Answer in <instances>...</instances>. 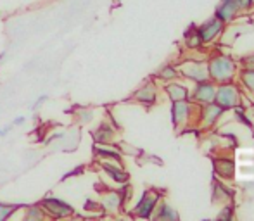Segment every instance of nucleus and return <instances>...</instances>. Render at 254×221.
Returning <instances> with one entry per match:
<instances>
[{"instance_id": "obj_6", "label": "nucleus", "mask_w": 254, "mask_h": 221, "mask_svg": "<svg viewBox=\"0 0 254 221\" xmlns=\"http://www.w3.org/2000/svg\"><path fill=\"white\" fill-rule=\"evenodd\" d=\"M113 138H114V131L107 123L99 124V128L94 131V140L97 144H111Z\"/></svg>"}, {"instance_id": "obj_10", "label": "nucleus", "mask_w": 254, "mask_h": 221, "mask_svg": "<svg viewBox=\"0 0 254 221\" xmlns=\"http://www.w3.org/2000/svg\"><path fill=\"white\" fill-rule=\"evenodd\" d=\"M135 99L140 102H152L154 101V90L151 87H144L135 94Z\"/></svg>"}, {"instance_id": "obj_18", "label": "nucleus", "mask_w": 254, "mask_h": 221, "mask_svg": "<svg viewBox=\"0 0 254 221\" xmlns=\"http://www.w3.org/2000/svg\"><path fill=\"white\" fill-rule=\"evenodd\" d=\"M12 123H10V124H7V126H3V128H0V137H7V135H9L10 133V130H12Z\"/></svg>"}, {"instance_id": "obj_3", "label": "nucleus", "mask_w": 254, "mask_h": 221, "mask_svg": "<svg viewBox=\"0 0 254 221\" xmlns=\"http://www.w3.org/2000/svg\"><path fill=\"white\" fill-rule=\"evenodd\" d=\"M123 204V195L120 192H106L101 199V208L107 213H114Z\"/></svg>"}, {"instance_id": "obj_4", "label": "nucleus", "mask_w": 254, "mask_h": 221, "mask_svg": "<svg viewBox=\"0 0 254 221\" xmlns=\"http://www.w3.org/2000/svg\"><path fill=\"white\" fill-rule=\"evenodd\" d=\"M154 206H156V195H152V192H147V194L138 201L137 208H135V213H137V216H140V218H149Z\"/></svg>"}, {"instance_id": "obj_13", "label": "nucleus", "mask_w": 254, "mask_h": 221, "mask_svg": "<svg viewBox=\"0 0 254 221\" xmlns=\"http://www.w3.org/2000/svg\"><path fill=\"white\" fill-rule=\"evenodd\" d=\"M218 28H220V23H216V21H214V23H211V24H207V26L202 30V38H204V40H211V38H213V35L218 31Z\"/></svg>"}, {"instance_id": "obj_14", "label": "nucleus", "mask_w": 254, "mask_h": 221, "mask_svg": "<svg viewBox=\"0 0 254 221\" xmlns=\"http://www.w3.org/2000/svg\"><path fill=\"white\" fill-rule=\"evenodd\" d=\"M170 94L173 95V99H177V101H180V99L185 97V90L182 87H178V85H175V87H170Z\"/></svg>"}, {"instance_id": "obj_15", "label": "nucleus", "mask_w": 254, "mask_h": 221, "mask_svg": "<svg viewBox=\"0 0 254 221\" xmlns=\"http://www.w3.org/2000/svg\"><path fill=\"white\" fill-rule=\"evenodd\" d=\"M47 101H49V97H47V95H38V97H37V101H35L33 104L30 106V109H31V110H38V109L42 108V106L45 104V102H47Z\"/></svg>"}, {"instance_id": "obj_16", "label": "nucleus", "mask_w": 254, "mask_h": 221, "mask_svg": "<svg viewBox=\"0 0 254 221\" xmlns=\"http://www.w3.org/2000/svg\"><path fill=\"white\" fill-rule=\"evenodd\" d=\"M177 218V215L175 213L170 211V208H163V213H159V218Z\"/></svg>"}, {"instance_id": "obj_11", "label": "nucleus", "mask_w": 254, "mask_h": 221, "mask_svg": "<svg viewBox=\"0 0 254 221\" xmlns=\"http://www.w3.org/2000/svg\"><path fill=\"white\" fill-rule=\"evenodd\" d=\"M76 116H78V121H80V123L87 124V123H90V121L94 119V110H92V109H80L76 112Z\"/></svg>"}, {"instance_id": "obj_12", "label": "nucleus", "mask_w": 254, "mask_h": 221, "mask_svg": "<svg viewBox=\"0 0 254 221\" xmlns=\"http://www.w3.org/2000/svg\"><path fill=\"white\" fill-rule=\"evenodd\" d=\"M234 90H230V88H221L220 90V101L223 102V104H234L235 99H234Z\"/></svg>"}, {"instance_id": "obj_9", "label": "nucleus", "mask_w": 254, "mask_h": 221, "mask_svg": "<svg viewBox=\"0 0 254 221\" xmlns=\"http://www.w3.org/2000/svg\"><path fill=\"white\" fill-rule=\"evenodd\" d=\"M26 204H9V202H0V221L10 220L17 211L24 208Z\"/></svg>"}, {"instance_id": "obj_8", "label": "nucleus", "mask_w": 254, "mask_h": 221, "mask_svg": "<svg viewBox=\"0 0 254 221\" xmlns=\"http://www.w3.org/2000/svg\"><path fill=\"white\" fill-rule=\"evenodd\" d=\"M213 74L216 78H220V80L228 78L232 74V64L227 62V60H223V59L214 60L213 62Z\"/></svg>"}, {"instance_id": "obj_17", "label": "nucleus", "mask_w": 254, "mask_h": 221, "mask_svg": "<svg viewBox=\"0 0 254 221\" xmlns=\"http://www.w3.org/2000/svg\"><path fill=\"white\" fill-rule=\"evenodd\" d=\"M24 123H26V117L24 116H17L12 119V126H23Z\"/></svg>"}, {"instance_id": "obj_7", "label": "nucleus", "mask_w": 254, "mask_h": 221, "mask_svg": "<svg viewBox=\"0 0 254 221\" xmlns=\"http://www.w3.org/2000/svg\"><path fill=\"white\" fill-rule=\"evenodd\" d=\"M23 213H24V220H30V221H40V220H45L47 215L45 211L42 209L40 204H31V206H24L23 208Z\"/></svg>"}, {"instance_id": "obj_5", "label": "nucleus", "mask_w": 254, "mask_h": 221, "mask_svg": "<svg viewBox=\"0 0 254 221\" xmlns=\"http://www.w3.org/2000/svg\"><path fill=\"white\" fill-rule=\"evenodd\" d=\"M94 152L101 159H113V161H120V151L114 147H109V144H94Z\"/></svg>"}, {"instance_id": "obj_20", "label": "nucleus", "mask_w": 254, "mask_h": 221, "mask_svg": "<svg viewBox=\"0 0 254 221\" xmlns=\"http://www.w3.org/2000/svg\"><path fill=\"white\" fill-rule=\"evenodd\" d=\"M3 59H5V52H0V62H2Z\"/></svg>"}, {"instance_id": "obj_2", "label": "nucleus", "mask_w": 254, "mask_h": 221, "mask_svg": "<svg viewBox=\"0 0 254 221\" xmlns=\"http://www.w3.org/2000/svg\"><path fill=\"white\" fill-rule=\"evenodd\" d=\"M101 167L106 171V174L116 183H125L128 180V174L123 171L120 161H113V159H102L101 161Z\"/></svg>"}, {"instance_id": "obj_1", "label": "nucleus", "mask_w": 254, "mask_h": 221, "mask_svg": "<svg viewBox=\"0 0 254 221\" xmlns=\"http://www.w3.org/2000/svg\"><path fill=\"white\" fill-rule=\"evenodd\" d=\"M42 209L45 211L47 218L52 220H64L74 216V208L69 202L63 201V199L56 197V195H47L40 201Z\"/></svg>"}, {"instance_id": "obj_19", "label": "nucleus", "mask_w": 254, "mask_h": 221, "mask_svg": "<svg viewBox=\"0 0 254 221\" xmlns=\"http://www.w3.org/2000/svg\"><path fill=\"white\" fill-rule=\"evenodd\" d=\"M173 74H175V71H171V67H168L166 71H163V73H161V76L168 78V76H173Z\"/></svg>"}]
</instances>
